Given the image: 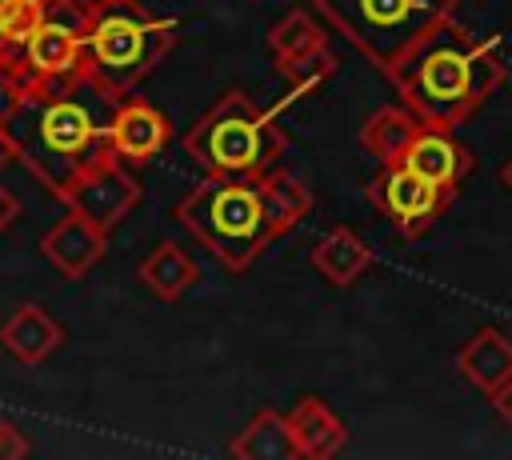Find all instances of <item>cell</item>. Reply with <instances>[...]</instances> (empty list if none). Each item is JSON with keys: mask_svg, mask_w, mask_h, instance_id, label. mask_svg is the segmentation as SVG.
I'll return each mask as SVG.
<instances>
[{"mask_svg": "<svg viewBox=\"0 0 512 460\" xmlns=\"http://www.w3.org/2000/svg\"><path fill=\"white\" fill-rule=\"evenodd\" d=\"M116 100L100 80H84L68 92H24L8 96L0 112L16 160L56 196H64L84 172L116 160L112 112Z\"/></svg>", "mask_w": 512, "mask_h": 460, "instance_id": "cell-1", "label": "cell"}, {"mask_svg": "<svg viewBox=\"0 0 512 460\" xmlns=\"http://www.w3.org/2000/svg\"><path fill=\"white\" fill-rule=\"evenodd\" d=\"M388 84L420 116V124L456 128L504 84L500 40H480L448 16L396 60Z\"/></svg>", "mask_w": 512, "mask_h": 460, "instance_id": "cell-2", "label": "cell"}, {"mask_svg": "<svg viewBox=\"0 0 512 460\" xmlns=\"http://www.w3.org/2000/svg\"><path fill=\"white\" fill-rule=\"evenodd\" d=\"M184 152L208 172L228 180H260L284 156V132L248 92H224L184 136Z\"/></svg>", "mask_w": 512, "mask_h": 460, "instance_id": "cell-3", "label": "cell"}, {"mask_svg": "<svg viewBox=\"0 0 512 460\" xmlns=\"http://www.w3.org/2000/svg\"><path fill=\"white\" fill-rule=\"evenodd\" d=\"M176 220L228 272H244L268 248V240H276L256 180L208 176L176 204Z\"/></svg>", "mask_w": 512, "mask_h": 460, "instance_id": "cell-4", "label": "cell"}, {"mask_svg": "<svg viewBox=\"0 0 512 460\" xmlns=\"http://www.w3.org/2000/svg\"><path fill=\"white\" fill-rule=\"evenodd\" d=\"M176 24L136 4L92 0L88 16V64L112 96H132L140 80L172 52Z\"/></svg>", "mask_w": 512, "mask_h": 460, "instance_id": "cell-5", "label": "cell"}, {"mask_svg": "<svg viewBox=\"0 0 512 460\" xmlns=\"http://www.w3.org/2000/svg\"><path fill=\"white\" fill-rule=\"evenodd\" d=\"M312 8L328 16V24H336L384 76L424 32L456 16V0H312Z\"/></svg>", "mask_w": 512, "mask_h": 460, "instance_id": "cell-6", "label": "cell"}, {"mask_svg": "<svg viewBox=\"0 0 512 460\" xmlns=\"http://www.w3.org/2000/svg\"><path fill=\"white\" fill-rule=\"evenodd\" d=\"M88 16L92 0H52L48 16L28 36L12 76L4 80V92H68L84 80H96L88 64Z\"/></svg>", "mask_w": 512, "mask_h": 460, "instance_id": "cell-7", "label": "cell"}, {"mask_svg": "<svg viewBox=\"0 0 512 460\" xmlns=\"http://www.w3.org/2000/svg\"><path fill=\"white\" fill-rule=\"evenodd\" d=\"M452 188H440L424 176H416L408 164H384L368 180V200L384 220H392L408 240H416L432 220H440L452 204Z\"/></svg>", "mask_w": 512, "mask_h": 460, "instance_id": "cell-8", "label": "cell"}, {"mask_svg": "<svg viewBox=\"0 0 512 460\" xmlns=\"http://www.w3.org/2000/svg\"><path fill=\"white\" fill-rule=\"evenodd\" d=\"M140 184H136V176L120 164V156L116 160H104V164H96L92 172H84L60 200L72 208V212H80V216H88L96 228H104V232H112L136 204H140Z\"/></svg>", "mask_w": 512, "mask_h": 460, "instance_id": "cell-9", "label": "cell"}, {"mask_svg": "<svg viewBox=\"0 0 512 460\" xmlns=\"http://www.w3.org/2000/svg\"><path fill=\"white\" fill-rule=\"evenodd\" d=\"M172 128H168V116L148 104L144 96H120L116 100V112H112V148L120 160L128 164H148L164 152Z\"/></svg>", "mask_w": 512, "mask_h": 460, "instance_id": "cell-10", "label": "cell"}, {"mask_svg": "<svg viewBox=\"0 0 512 460\" xmlns=\"http://www.w3.org/2000/svg\"><path fill=\"white\" fill-rule=\"evenodd\" d=\"M396 164H408L416 176L440 184V188H460L472 172V152L452 136V128H440V124H420V132L412 136L408 152L396 160Z\"/></svg>", "mask_w": 512, "mask_h": 460, "instance_id": "cell-11", "label": "cell"}, {"mask_svg": "<svg viewBox=\"0 0 512 460\" xmlns=\"http://www.w3.org/2000/svg\"><path fill=\"white\" fill-rule=\"evenodd\" d=\"M104 244H108V232L96 228L88 216L80 212H64L44 236H40V256L64 276V280H80L100 256H104Z\"/></svg>", "mask_w": 512, "mask_h": 460, "instance_id": "cell-12", "label": "cell"}, {"mask_svg": "<svg viewBox=\"0 0 512 460\" xmlns=\"http://www.w3.org/2000/svg\"><path fill=\"white\" fill-rule=\"evenodd\" d=\"M0 344H4V352H8L12 360H20V364H40V360H48V356L64 344V328H60L40 304H24V308H16V312L4 320Z\"/></svg>", "mask_w": 512, "mask_h": 460, "instance_id": "cell-13", "label": "cell"}, {"mask_svg": "<svg viewBox=\"0 0 512 460\" xmlns=\"http://www.w3.org/2000/svg\"><path fill=\"white\" fill-rule=\"evenodd\" d=\"M288 428L296 436V448L304 460H328L344 448L348 440V428L344 420L320 400V396H300L288 412Z\"/></svg>", "mask_w": 512, "mask_h": 460, "instance_id": "cell-14", "label": "cell"}, {"mask_svg": "<svg viewBox=\"0 0 512 460\" xmlns=\"http://www.w3.org/2000/svg\"><path fill=\"white\" fill-rule=\"evenodd\" d=\"M456 368L468 384H476L480 392H496L500 384L512 380V340L496 328H480L476 336H468V344L456 352Z\"/></svg>", "mask_w": 512, "mask_h": 460, "instance_id": "cell-15", "label": "cell"}, {"mask_svg": "<svg viewBox=\"0 0 512 460\" xmlns=\"http://www.w3.org/2000/svg\"><path fill=\"white\" fill-rule=\"evenodd\" d=\"M312 268L328 284L344 288L372 268V244L356 228H332L312 244Z\"/></svg>", "mask_w": 512, "mask_h": 460, "instance_id": "cell-16", "label": "cell"}, {"mask_svg": "<svg viewBox=\"0 0 512 460\" xmlns=\"http://www.w3.org/2000/svg\"><path fill=\"white\" fill-rule=\"evenodd\" d=\"M136 276H140V284H144L156 300L176 304V300L200 280V268H196V260H192L180 244L164 240V244H156V248L136 264Z\"/></svg>", "mask_w": 512, "mask_h": 460, "instance_id": "cell-17", "label": "cell"}, {"mask_svg": "<svg viewBox=\"0 0 512 460\" xmlns=\"http://www.w3.org/2000/svg\"><path fill=\"white\" fill-rule=\"evenodd\" d=\"M420 132V116L400 100V104H384L380 112H372L368 120H364V128H360V148L368 152V156H376L380 164H396L404 152H408V144H412V136Z\"/></svg>", "mask_w": 512, "mask_h": 460, "instance_id": "cell-18", "label": "cell"}, {"mask_svg": "<svg viewBox=\"0 0 512 460\" xmlns=\"http://www.w3.org/2000/svg\"><path fill=\"white\" fill-rule=\"evenodd\" d=\"M228 452L240 456V460H296L300 456L296 436L288 428V412H272V408L256 412L240 428V436L232 440Z\"/></svg>", "mask_w": 512, "mask_h": 460, "instance_id": "cell-19", "label": "cell"}, {"mask_svg": "<svg viewBox=\"0 0 512 460\" xmlns=\"http://www.w3.org/2000/svg\"><path fill=\"white\" fill-rule=\"evenodd\" d=\"M256 184H260V196H264V208H268L276 236H284L288 228H296L312 212V188L296 172H264Z\"/></svg>", "mask_w": 512, "mask_h": 460, "instance_id": "cell-20", "label": "cell"}, {"mask_svg": "<svg viewBox=\"0 0 512 460\" xmlns=\"http://www.w3.org/2000/svg\"><path fill=\"white\" fill-rule=\"evenodd\" d=\"M48 8H52V0H0V88L12 76L28 36L48 16Z\"/></svg>", "mask_w": 512, "mask_h": 460, "instance_id": "cell-21", "label": "cell"}, {"mask_svg": "<svg viewBox=\"0 0 512 460\" xmlns=\"http://www.w3.org/2000/svg\"><path fill=\"white\" fill-rule=\"evenodd\" d=\"M276 68H280V76H284V84H288V96H292V100H300V96L320 92V88L332 80V72H336L340 64H336V52H332V48H328V40H324V44H316V48L300 52V56L280 60Z\"/></svg>", "mask_w": 512, "mask_h": 460, "instance_id": "cell-22", "label": "cell"}, {"mask_svg": "<svg viewBox=\"0 0 512 460\" xmlns=\"http://www.w3.org/2000/svg\"><path fill=\"white\" fill-rule=\"evenodd\" d=\"M316 44H324V28H320V24L312 20V12H304V8L284 12L280 24H272V32H268V52H272L276 64L288 60V56H300V52H308V48H316Z\"/></svg>", "mask_w": 512, "mask_h": 460, "instance_id": "cell-23", "label": "cell"}, {"mask_svg": "<svg viewBox=\"0 0 512 460\" xmlns=\"http://www.w3.org/2000/svg\"><path fill=\"white\" fill-rule=\"evenodd\" d=\"M16 456H28V440L16 424L0 420V460H16Z\"/></svg>", "mask_w": 512, "mask_h": 460, "instance_id": "cell-24", "label": "cell"}, {"mask_svg": "<svg viewBox=\"0 0 512 460\" xmlns=\"http://www.w3.org/2000/svg\"><path fill=\"white\" fill-rule=\"evenodd\" d=\"M492 408H496V412L508 420V428H512V380H508V384H500V388L492 392Z\"/></svg>", "mask_w": 512, "mask_h": 460, "instance_id": "cell-25", "label": "cell"}, {"mask_svg": "<svg viewBox=\"0 0 512 460\" xmlns=\"http://www.w3.org/2000/svg\"><path fill=\"white\" fill-rule=\"evenodd\" d=\"M16 212H20V204H16V196L8 192V188H0V232L16 220Z\"/></svg>", "mask_w": 512, "mask_h": 460, "instance_id": "cell-26", "label": "cell"}, {"mask_svg": "<svg viewBox=\"0 0 512 460\" xmlns=\"http://www.w3.org/2000/svg\"><path fill=\"white\" fill-rule=\"evenodd\" d=\"M8 160H16V144H12V136H8V128H4V120H0V168H4Z\"/></svg>", "mask_w": 512, "mask_h": 460, "instance_id": "cell-27", "label": "cell"}, {"mask_svg": "<svg viewBox=\"0 0 512 460\" xmlns=\"http://www.w3.org/2000/svg\"><path fill=\"white\" fill-rule=\"evenodd\" d=\"M500 180H504V184H508V188H512V160H508V164H504V172H500Z\"/></svg>", "mask_w": 512, "mask_h": 460, "instance_id": "cell-28", "label": "cell"}, {"mask_svg": "<svg viewBox=\"0 0 512 460\" xmlns=\"http://www.w3.org/2000/svg\"><path fill=\"white\" fill-rule=\"evenodd\" d=\"M100 4H136V0H100Z\"/></svg>", "mask_w": 512, "mask_h": 460, "instance_id": "cell-29", "label": "cell"}]
</instances>
